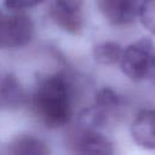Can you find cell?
Wrapping results in <instances>:
<instances>
[{"instance_id":"9c48e42d","label":"cell","mask_w":155,"mask_h":155,"mask_svg":"<svg viewBox=\"0 0 155 155\" xmlns=\"http://www.w3.org/2000/svg\"><path fill=\"white\" fill-rule=\"evenodd\" d=\"M122 47L113 41L98 44L93 47V58L97 63L104 65H111L120 62L122 54Z\"/></svg>"},{"instance_id":"6da1fadb","label":"cell","mask_w":155,"mask_h":155,"mask_svg":"<svg viewBox=\"0 0 155 155\" xmlns=\"http://www.w3.org/2000/svg\"><path fill=\"white\" fill-rule=\"evenodd\" d=\"M33 108L46 127L67 125L71 117V92L67 78L62 74L42 78L33 94Z\"/></svg>"},{"instance_id":"4fadbf2b","label":"cell","mask_w":155,"mask_h":155,"mask_svg":"<svg viewBox=\"0 0 155 155\" xmlns=\"http://www.w3.org/2000/svg\"><path fill=\"white\" fill-rule=\"evenodd\" d=\"M85 0H56L53 7L67 11V12H73V13H82V5Z\"/></svg>"},{"instance_id":"ba28073f","label":"cell","mask_w":155,"mask_h":155,"mask_svg":"<svg viewBox=\"0 0 155 155\" xmlns=\"http://www.w3.org/2000/svg\"><path fill=\"white\" fill-rule=\"evenodd\" d=\"M51 17L54 21V23L62 28L64 31L78 35L84 28V16L82 13H73L58 10L52 6Z\"/></svg>"},{"instance_id":"8fae6325","label":"cell","mask_w":155,"mask_h":155,"mask_svg":"<svg viewBox=\"0 0 155 155\" xmlns=\"http://www.w3.org/2000/svg\"><path fill=\"white\" fill-rule=\"evenodd\" d=\"M120 97L119 94L113 91L109 87H104L101 88L97 93H96V98H94V104L98 107H102L109 111H113L114 109H116L120 105Z\"/></svg>"},{"instance_id":"30bf717a","label":"cell","mask_w":155,"mask_h":155,"mask_svg":"<svg viewBox=\"0 0 155 155\" xmlns=\"http://www.w3.org/2000/svg\"><path fill=\"white\" fill-rule=\"evenodd\" d=\"M1 94L10 104L21 103L23 99V91L15 76L7 75L1 84Z\"/></svg>"},{"instance_id":"3957f363","label":"cell","mask_w":155,"mask_h":155,"mask_svg":"<svg viewBox=\"0 0 155 155\" xmlns=\"http://www.w3.org/2000/svg\"><path fill=\"white\" fill-rule=\"evenodd\" d=\"M34 35V24L29 16L16 12L2 15L0 19V47L18 48L30 42Z\"/></svg>"},{"instance_id":"7c38bea8","label":"cell","mask_w":155,"mask_h":155,"mask_svg":"<svg viewBox=\"0 0 155 155\" xmlns=\"http://www.w3.org/2000/svg\"><path fill=\"white\" fill-rule=\"evenodd\" d=\"M138 15L144 28L155 34V0H143L139 5Z\"/></svg>"},{"instance_id":"9a60e30c","label":"cell","mask_w":155,"mask_h":155,"mask_svg":"<svg viewBox=\"0 0 155 155\" xmlns=\"http://www.w3.org/2000/svg\"><path fill=\"white\" fill-rule=\"evenodd\" d=\"M1 16H2V13H1V11H0V19H1Z\"/></svg>"},{"instance_id":"277c9868","label":"cell","mask_w":155,"mask_h":155,"mask_svg":"<svg viewBox=\"0 0 155 155\" xmlns=\"http://www.w3.org/2000/svg\"><path fill=\"white\" fill-rule=\"evenodd\" d=\"M69 145L78 154H111V142L96 128L81 127L69 137Z\"/></svg>"},{"instance_id":"52a82bcc","label":"cell","mask_w":155,"mask_h":155,"mask_svg":"<svg viewBox=\"0 0 155 155\" xmlns=\"http://www.w3.org/2000/svg\"><path fill=\"white\" fill-rule=\"evenodd\" d=\"M6 153L13 155H46L50 153L46 143L31 134H19L6 145Z\"/></svg>"},{"instance_id":"5b68a950","label":"cell","mask_w":155,"mask_h":155,"mask_svg":"<svg viewBox=\"0 0 155 155\" xmlns=\"http://www.w3.org/2000/svg\"><path fill=\"white\" fill-rule=\"evenodd\" d=\"M97 6L104 18L115 25L131 23L138 13V0H97Z\"/></svg>"},{"instance_id":"7a4b0ae2","label":"cell","mask_w":155,"mask_h":155,"mask_svg":"<svg viewBox=\"0 0 155 155\" xmlns=\"http://www.w3.org/2000/svg\"><path fill=\"white\" fill-rule=\"evenodd\" d=\"M124 74L133 81L155 78V46L149 39H140L127 46L121 54Z\"/></svg>"},{"instance_id":"5bb4252c","label":"cell","mask_w":155,"mask_h":155,"mask_svg":"<svg viewBox=\"0 0 155 155\" xmlns=\"http://www.w3.org/2000/svg\"><path fill=\"white\" fill-rule=\"evenodd\" d=\"M44 0H4L5 6L12 11H21L39 5Z\"/></svg>"},{"instance_id":"8992f818","label":"cell","mask_w":155,"mask_h":155,"mask_svg":"<svg viewBox=\"0 0 155 155\" xmlns=\"http://www.w3.org/2000/svg\"><path fill=\"white\" fill-rule=\"evenodd\" d=\"M131 134L137 144L148 149H155V110L145 109L137 114L132 125Z\"/></svg>"}]
</instances>
